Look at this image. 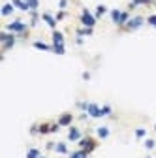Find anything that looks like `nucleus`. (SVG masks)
Wrapping results in <instances>:
<instances>
[{
    "label": "nucleus",
    "instance_id": "4468645a",
    "mask_svg": "<svg viewBox=\"0 0 156 158\" xmlns=\"http://www.w3.org/2000/svg\"><path fill=\"white\" fill-rule=\"evenodd\" d=\"M13 8H15L13 4H4V6H2V15H4V17L11 15V13H13Z\"/></svg>",
    "mask_w": 156,
    "mask_h": 158
},
{
    "label": "nucleus",
    "instance_id": "7ed1b4c3",
    "mask_svg": "<svg viewBox=\"0 0 156 158\" xmlns=\"http://www.w3.org/2000/svg\"><path fill=\"white\" fill-rule=\"evenodd\" d=\"M0 40H2V44H4V49H10V47H13V44H15V34H11V32H2L0 34Z\"/></svg>",
    "mask_w": 156,
    "mask_h": 158
},
{
    "label": "nucleus",
    "instance_id": "423d86ee",
    "mask_svg": "<svg viewBox=\"0 0 156 158\" xmlns=\"http://www.w3.org/2000/svg\"><path fill=\"white\" fill-rule=\"evenodd\" d=\"M96 147V143L90 139V137H85V139H79V149H85L87 152H92Z\"/></svg>",
    "mask_w": 156,
    "mask_h": 158
},
{
    "label": "nucleus",
    "instance_id": "4be33fe9",
    "mask_svg": "<svg viewBox=\"0 0 156 158\" xmlns=\"http://www.w3.org/2000/svg\"><path fill=\"white\" fill-rule=\"evenodd\" d=\"M105 11H107V8H105V6H102V4H100V6H98V8H96V17H102V15H104V13H105Z\"/></svg>",
    "mask_w": 156,
    "mask_h": 158
},
{
    "label": "nucleus",
    "instance_id": "393cba45",
    "mask_svg": "<svg viewBox=\"0 0 156 158\" xmlns=\"http://www.w3.org/2000/svg\"><path fill=\"white\" fill-rule=\"evenodd\" d=\"M145 134H147L145 128H138V130H135V137H145Z\"/></svg>",
    "mask_w": 156,
    "mask_h": 158
},
{
    "label": "nucleus",
    "instance_id": "6e6552de",
    "mask_svg": "<svg viewBox=\"0 0 156 158\" xmlns=\"http://www.w3.org/2000/svg\"><path fill=\"white\" fill-rule=\"evenodd\" d=\"M53 45H64V34L55 30L53 32Z\"/></svg>",
    "mask_w": 156,
    "mask_h": 158
},
{
    "label": "nucleus",
    "instance_id": "0eeeda50",
    "mask_svg": "<svg viewBox=\"0 0 156 158\" xmlns=\"http://www.w3.org/2000/svg\"><path fill=\"white\" fill-rule=\"evenodd\" d=\"M72 121H73V115L72 113H64V115H60V118H58V124L60 126H70Z\"/></svg>",
    "mask_w": 156,
    "mask_h": 158
},
{
    "label": "nucleus",
    "instance_id": "f03ea898",
    "mask_svg": "<svg viewBox=\"0 0 156 158\" xmlns=\"http://www.w3.org/2000/svg\"><path fill=\"white\" fill-rule=\"evenodd\" d=\"M6 30L11 32V34H19V32H25V30H27V25H25L23 21H13V23H10V25L6 27Z\"/></svg>",
    "mask_w": 156,
    "mask_h": 158
},
{
    "label": "nucleus",
    "instance_id": "f8f14e48",
    "mask_svg": "<svg viewBox=\"0 0 156 158\" xmlns=\"http://www.w3.org/2000/svg\"><path fill=\"white\" fill-rule=\"evenodd\" d=\"M36 49H42V51H53V45H47V44H43V42H34L32 44Z\"/></svg>",
    "mask_w": 156,
    "mask_h": 158
},
{
    "label": "nucleus",
    "instance_id": "a878e982",
    "mask_svg": "<svg viewBox=\"0 0 156 158\" xmlns=\"http://www.w3.org/2000/svg\"><path fill=\"white\" fill-rule=\"evenodd\" d=\"M147 21H149V25H152V27L156 28V15H149V19H147Z\"/></svg>",
    "mask_w": 156,
    "mask_h": 158
},
{
    "label": "nucleus",
    "instance_id": "1a4fd4ad",
    "mask_svg": "<svg viewBox=\"0 0 156 158\" xmlns=\"http://www.w3.org/2000/svg\"><path fill=\"white\" fill-rule=\"evenodd\" d=\"M68 139H70V141H79V139H81V132L77 130V128H70Z\"/></svg>",
    "mask_w": 156,
    "mask_h": 158
},
{
    "label": "nucleus",
    "instance_id": "cd10ccee",
    "mask_svg": "<svg viewBox=\"0 0 156 158\" xmlns=\"http://www.w3.org/2000/svg\"><path fill=\"white\" fill-rule=\"evenodd\" d=\"M145 147H147V149H152V147H154V141H152V139H147V141H145Z\"/></svg>",
    "mask_w": 156,
    "mask_h": 158
},
{
    "label": "nucleus",
    "instance_id": "39448f33",
    "mask_svg": "<svg viewBox=\"0 0 156 158\" xmlns=\"http://www.w3.org/2000/svg\"><path fill=\"white\" fill-rule=\"evenodd\" d=\"M87 113H88L90 117H94V118H100V117H104V115H102V107H100L98 104H88V107H87Z\"/></svg>",
    "mask_w": 156,
    "mask_h": 158
},
{
    "label": "nucleus",
    "instance_id": "aec40b11",
    "mask_svg": "<svg viewBox=\"0 0 156 158\" xmlns=\"http://www.w3.org/2000/svg\"><path fill=\"white\" fill-rule=\"evenodd\" d=\"M77 34H79V36H90V34H92V28H88V27L79 28V30H77Z\"/></svg>",
    "mask_w": 156,
    "mask_h": 158
},
{
    "label": "nucleus",
    "instance_id": "20e7f679",
    "mask_svg": "<svg viewBox=\"0 0 156 158\" xmlns=\"http://www.w3.org/2000/svg\"><path fill=\"white\" fill-rule=\"evenodd\" d=\"M141 25H143V17H139V15H138V17L130 19V21L124 25V28H126V30H135V28H139Z\"/></svg>",
    "mask_w": 156,
    "mask_h": 158
},
{
    "label": "nucleus",
    "instance_id": "c756f323",
    "mask_svg": "<svg viewBox=\"0 0 156 158\" xmlns=\"http://www.w3.org/2000/svg\"><path fill=\"white\" fill-rule=\"evenodd\" d=\"M66 4H68V0H60V2H58V6H60V8H66Z\"/></svg>",
    "mask_w": 156,
    "mask_h": 158
},
{
    "label": "nucleus",
    "instance_id": "6ab92c4d",
    "mask_svg": "<svg viewBox=\"0 0 156 158\" xmlns=\"http://www.w3.org/2000/svg\"><path fill=\"white\" fill-rule=\"evenodd\" d=\"M27 158H40V151H38V149H30L27 152Z\"/></svg>",
    "mask_w": 156,
    "mask_h": 158
},
{
    "label": "nucleus",
    "instance_id": "9d476101",
    "mask_svg": "<svg viewBox=\"0 0 156 158\" xmlns=\"http://www.w3.org/2000/svg\"><path fill=\"white\" fill-rule=\"evenodd\" d=\"M11 4H13L15 8H19V10H23V11H28V10H30L28 4H27V0H11Z\"/></svg>",
    "mask_w": 156,
    "mask_h": 158
},
{
    "label": "nucleus",
    "instance_id": "2f4dec72",
    "mask_svg": "<svg viewBox=\"0 0 156 158\" xmlns=\"http://www.w3.org/2000/svg\"><path fill=\"white\" fill-rule=\"evenodd\" d=\"M154 130H156V126H154Z\"/></svg>",
    "mask_w": 156,
    "mask_h": 158
},
{
    "label": "nucleus",
    "instance_id": "b1692460",
    "mask_svg": "<svg viewBox=\"0 0 156 158\" xmlns=\"http://www.w3.org/2000/svg\"><path fill=\"white\" fill-rule=\"evenodd\" d=\"M141 4H150V0H132V6H141Z\"/></svg>",
    "mask_w": 156,
    "mask_h": 158
},
{
    "label": "nucleus",
    "instance_id": "f3484780",
    "mask_svg": "<svg viewBox=\"0 0 156 158\" xmlns=\"http://www.w3.org/2000/svg\"><path fill=\"white\" fill-rule=\"evenodd\" d=\"M27 4H28L30 11H36V10H38V6H40V0H27Z\"/></svg>",
    "mask_w": 156,
    "mask_h": 158
},
{
    "label": "nucleus",
    "instance_id": "f257e3e1",
    "mask_svg": "<svg viewBox=\"0 0 156 158\" xmlns=\"http://www.w3.org/2000/svg\"><path fill=\"white\" fill-rule=\"evenodd\" d=\"M81 23L85 27H88V28H94V25H96V15H92L88 10H83L81 11Z\"/></svg>",
    "mask_w": 156,
    "mask_h": 158
},
{
    "label": "nucleus",
    "instance_id": "bb28decb",
    "mask_svg": "<svg viewBox=\"0 0 156 158\" xmlns=\"http://www.w3.org/2000/svg\"><path fill=\"white\" fill-rule=\"evenodd\" d=\"M109 113H111V107H109V106H104V107H102V115L105 117V115H109Z\"/></svg>",
    "mask_w": 156,
    "mask_h": 158
},
{
    "label": "nucleus",
    "instance_id": "dca6fc26",
    "mask_svg": "<svg viewBox=\"0 0 156 158\" xmlns=\"http://www.w3.org/2000/svg\"><path fill=\"white\" fill-rule=\"evenodd\" d=\"M128 21H130V13H128V11H122V13H121V21H119V25L124 27Z\"/></svg>",
    "mask_w": 156,
    "mask_h": 158
},
{
    "label": "nucleus",
    "instance_id": "c85d7f7f",
    "mask_svg": "<svg viewBox=\"0 0 156 158\" xmlns=\"http://www.w3.org/2000/svg\"><path fill=\"white\" fill-rule=\"evenodd\" d=\"M55 19H56V21H60V19H64V11H58V13H56V17H55Z\"/></svg>",
    "mask_w": 156,
    "mask_h": 158
},
{
    "label": "nucleus",
    "instance_id": "9b49d317",
    "mask_svg": "<svg viewBox=\"0 0 156 158\" xmlns=\"http://www.w3.org/2000/svg\"><path fill=\"white\" fill-rule=\"evenodd\" d=\"M42 19H43V21H45V23H47L51 28H55V27H56V19H55L53 15H49V13H43V15H42Z\"/></svg>",
    "mask_w": 156,
    "mask_h": 158
},
{
    "label": "nucleus",
    "instance_id": "ddd939ff",
    "mask_svg": "<svg viewBox=\"0 0 156 158\" xmlns=\"http://www.w3.org/2000/svg\"><path fill=\"white\" fill-rule=\"evenodd\" d=\"M121 10H111V19H113V23L115 25H119V21H121Z\"/></svg>",
    "mask_w": 156,
    "mask_h": 158
},
{
    "label": "nucleus",
    "instance_id": "7c9ffc66",
    "mask_svg": "<svg viewBox=\"0 0 156 158\" xmlns=\"http://www.w3.org/2000/svg\"><path fill=\"white\" fill-rule=\"evenodd\" d=\"M40 158H43V156H40Z\"/></svg>",
    "mask_w": 156,
    "mask_h": 158
},
{
    "label": "nucleus",
    "instance_id": "2eb2a0df",
    "mask_svg": "<svg viewBox=\"0 0 156 158\" xmlns=\"http://www.w3.org/2000/svg\"><path fill=\"white\" fill-rule=\"evenodd\" d=\"M87 154H88V152H87L85 149H79V151L72 152V154H70V158H87Z\"/></svg>",
    "mask_w": 156,
    "mask_h": 158
},
{
    "label": "nucleus",
    "instance_id": "412c9836",
    "mask_svg": "<svg viewBox=\"0 0 156 158\" xmlns=\"http://www.w3.org/2000/svg\"><path fill=\"white\" fill-rule=\"evenodd\" d=\"M98 135H100V137H107V135H109V128L100 126V128H98Z\"/></svg>",
    "mask_w": 156,
    "mask_h": 158
},
{
    "label": "nucleus",
    "instance_id": "a211bd4d",
    "mask_svg": "<svg viewBox=\"0 0 156 158\" xmlns=\"http://www.w3.org/2000/svg\"><path fill=\"white\" fill-rule=\"evenodd\" d=\"M55 151H56V152H60V154H66V152H68V147H66L64 143H56Z\"/></svg>",
    "mask_w": 156,
    "mask_h": 158
},
{
    "label": "nucleus",
    "instance_id": "5701e85b",
    "mask_svg": "<svg viewBox=\"0 0 156 158\" xmlns=\"http://www.w3.org/2000/svg\"><path fill=\"white\" fill-rule=\"evenodd\" d=\"M53 51H55L56 55H64V53H66L64 45H53Z\"/></svg>",
    "mask_w": 156,
    "mask_h": 158
}]
</instances>
